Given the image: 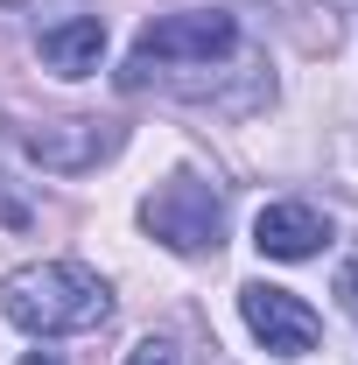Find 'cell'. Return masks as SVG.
I'll return each instance as SVG.
<instances>
[{
	"label": "cell",
	"instance_id": "1",
	"mask_svg": "<svg viewBox=\"0 0 358 365\" xmlns=\"http://www.w3.org/2000/svg\"><path fill=\"white\" fill-rule=\"evenodd\" d=\"M0 317L29 337H78L113 317V288L85 260H29L0 274Z\"/></svg>",
	"mask_w": 358,
	"mask_h": 365
},
{
	"label": "cell",
	"instance_id": "2",
	"mask_svg": "<svg viewBox=\"0 0 358 365\" xmlns=\"http://www.w3.org/2000/svg\"><path fill=\"white\" fill-rule=\"evenodd\" d=\"M239 49V21L218 14V7H183V14H155L148 29L134 36L127 63H120V85L148 91V85H169V78H190L204 63H218Z\"/></svg>",
	"mask_w": 358,
	"mask_h": 365
},
{
	"label": "cell",
	"instance_id": "3",
	"mask_svg": "<svg viewBox=\"0 0 358 365\" xmlns=\"http://www.w3.org/2000/svg\"><path fill=\"white\" fill-rule=\"evenodd\" d=\"M140 225H148V239H162L169 253L204 260V253L225 246V190L190 176V169H176L169 182H155V197L140 204Z\"/></svg>",
	"mask_w": 358,
	"mask_h": 365
},
{
	"label": "cell",
	"instance_id": "4",
	"mask_svg": "<svg viewBox=\"0 0 358 365\" xmlns=\"http://www.w3.org/2000/svg\"><path fill=\"white\" fill-rule=\"evenodd\" d=\"M14 140H21V155L36 162V169H49V176H85V169H98V162H113L120 148H127V127L120 120H43V127H14Z\"/></svg>",
	"mask_w": 358,
	"mask_h": 365
},
{
	"label": "cell",
	"instance_id": "5",
	"mask_svg": "<svg viewBox=\"0 0 358 365\" xmlns=\"http://www.w3.org/2000/svg\"><path fill=\"white\" fill-rule=\"evenodd\" d=\"M239 317L253 330V344H267L274 359H310L316 337H323V317L295 288H274V281H246L239 288Z\"/></svg>",
	"mask_w": 358,
	"mask_h": 365
},
{
	"label": "cell",
	"instance_id": "6",
	"mask_svg": "<svg viewBox=\"0 0 358 365\" xmlns=\"http://www.w3.org/2000/svg\"><path fill=\"white\" fill-rule=\"evenodd\" d=\"M253 246L267 260H316L330 246V218L316 204H302V197H281V204H267L253 218Z\"/></svg>",
	"mask_w": 358,
	"mask_h": 365
},
{
	"label": "cell",
	"instance_id": "7",
	"mask_svg": "<svg viewBox=\"0 0 358 365\" xmlns=\"http://www.w3.org/2000/svg\"><path fill=\"white\" fill-rule=\"evenodd\" d=\"M36 49H43V63L56 71V78H91V71L106 63V21H98V14L49 21L43 36H36Z\"/></svg>",
	"mask_w": 358,
	"mask_h": 365
},
{
	"label": "cell",
	"instance_id": "8",
	"mask_svg": "<svg viewBox=\"0 0 358 365\" xmlns=\"http://www.w3.org/2000/svg\"><path fill=\"white\" fill-rule=\"evenodd\" d=\"M127 365H183V359L162 344V337H148V344H134V351H127Z\"/></svg>",
	"mask_w": 358,
	"mask_h": 365
},
{
	"label": "cell",
	"instance_id": "9",
	"mask_svg": "<svg viewBox=\"0 0 358 365\" xmlns=\"http://www.w3.org/2000/svg\"><path fill=\"white\" fill-rule=\"evenodd\" d=\"M337 295H344V309L358 317V253L344 260V267H337Z\"/></svg>",
	"mask_w": 358,
	"mask_h": 365
},
{
	"label": "cell",
	"instance_id": "10",
	"mask_svg": "<svg viewBox=\"0 0 358 365\" xmlns=\"http://www.w3.org/2000/svg\"><path fill=\"white\" fill-rule=\"evenodd\" d=\"M0 218H7V225H14V232L29 225V204H14V197H7V176H0Z\"/></svg>",
	"mask_w": 358,
	"mask_h": 365
},
{
	"label": "cell",
	"instance_id": "11",
	"mask_svg": "<svg viewBox=\"0 0 358 365\" xmlns=\"http://www.w3.org/2000/svg\"><path fill=\"white\" fill-rule=\"evenodd\" d=\"M21 365H63V359H56V351H29Z\"/></svg>",
	"mask_w": 358,
	"mask_h": 365
},
{
	"label": "cell",
	"instance_id": "12",
	"mask_svg": "<svg viewBox=\"0 0 358 365\" xmlns=\"http://www.w3.org/2000/svg\"><path fill=\"white\" fill-rule=\"evenodd\" d=\"M352 7H358V0H352Z\"/></svg>",
	"mask_w": 358,
	"mask_h": 365
}]
</instances>
